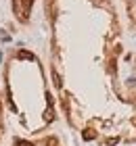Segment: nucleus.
<instances>
[{
  "mask_svg": "<svg viewBox=\"0 0 136 146\" xmlns=\"http://www.w3.org/2000/svg\"><path fill=\"white\" fill-rule=\"evenodd\" d=\"M94 136H96V134H94V131H90V129H86L84 134H82V138H84V140H88V142L94 140Z\"/></svg>",
  "mask_w": 136,
  "mask_h": 146,
  "instance_id": "1",
  "label": "nucleus"
},
{
  "mask_svg": "<svg viewBox=\"0 0 136 146\" xmlns=\"http://www.w3.org/2000/svg\"><path fill=\"white\" fill-rule=\"evenodd\" d=\"M19 58H29V61H33L36 56H33L31 52H27V50H21V52H19Z\"/></svg>",
  "mask_w": 136,
  "mask_h": 146,
  "instance_id": "2",
  "label": "nucleus"
},
{
  "mask_svg": "<svg viewBox=\"0 0 136 146\" xmlns=\"http://www.w3.org/2000/svg\"><path fill=\"white\" fill-rule=\"evenodd\" d=\"M44 119H46V121H52V119H54V113H52V109H48V111L44 113Z\"/></svg>",
  "mask_w": 136,
  "mask_h": 146,
  "instance_id": "3",
  "label": "nucleus"
},
{
  "mask_svg": "<svg viewBox=\"0 0 136 146\" xmlns=\"http://www.w3.org/2000/svg\"><path fill=\"white\" fill-rule=\"evenodd\" d=\"M52 77H54V86H57V88H61V86H63V82H61L59 73H52Z\"/></svg>",
  "mask_w": 136,
  "mask_h": 146,
  "instance_id": "4",
  "label": "nucleus"
},
{
  "mask_svg": "<svg viewBox=\"0 0 136 146\" xmlns=\"http://www.w3.org/2000/svg\"><path fill=\"white\" fill-rule=\"evenodd\" d=\"M17 146H33L31 142H25V140H17Z\"/></svg>",
  "mask_w": 136,
  "mask_h": 146,
  "instance_id": "5",
  "label": "nucleus"
},
{
  "mask_svg": "<svg viewBox=\"0 0 136 146\" xmlns=\"http://www.w3.org/2000/svg\"><path fill=\"white\" fill-rule=\"evenodd\" d=\"M46 146H57V140H54V138H48V140H46Z\"/></svg>",
  "mask_w": 136,
  "mask_h": 146,
  "instance_id": "6",
  "label": "nucleus"
},
{
  "mask_svg": "<svg viewBox=\"0 0 136 146\" xmlns=\"http://www.w3.org/2000/svg\"><path fill=\"white\" fill-rule=\"evenodd\" d=\"M107 144H111V146H113V144H117V138H109Z\"/></svg>",
  "mask_w": 136,
  "mask_h": 146,
  "instance_id": "7",
  "label": "nucleus"
}]
</instances>
